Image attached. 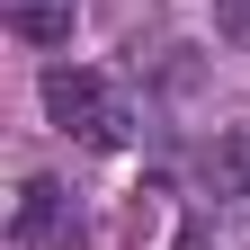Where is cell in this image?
Returning a JSON list of instances; mask_svg holds the SVG:
<instances>
[{
    "label": "cell",
    "mask_w": 250,
    "mask_h": 250,
    "mask_svg": "<svg viewBox=\"0 0 250 250\" xmlns=\"http://www.w3.org/2000/svg\"><path fill=\"white\" fill-rule=\"evenodd\" d=\"M45 116H54L72 143H89V152H125V143H134L125 89H116L107 72H81V62H54V72H45Z\"/></svg>",
    "instance_id": "1"
},
{
    "label": "cell",
    "mask_w": 250,
    "mask_h": 250,
    "mask_svg": "<svg viewBox=\"0 0 250 250\" xmlns=\"http://www.w3.org/2000/svg\"><path fill=\"white\" fill-rule=\"evenodd\" d=\"M72 18H81L72 0H9V36L36 45V54H45V45H72Z\"/></svg>",
    "instance_id": "2"
},
{
    "label": "cell",
    "mask_w": 250,
    "mask_h": 250,
    "mask_svg": "<svg viewBox=\"0 0 250 250\" xmlns=\"http://www.w3.org/2000/svg\"><path fill=\"white\" fill-rule=\"evenodd\" d=\"M206 179L224 188L232 206H250V134H241V125H224V134L206 143Z\"/></svg>",
    "instance_id": "3"
},
{
    "label": "cell",
    "mask_w": 250,
    "mask_h": 250,
    "mask_svg": "<svg viewBox=\"0 0 250 250\" xmlns=\"http://www.w3.org/2000/svg\"><path fill=\"white\" fill-rule=\"evenodd\" d=\"M54 224H62V188H54V179H27V188H18V250L54 241Z\"/></svg>",
    "instance_id": "4"
},
{
    "label": "cell",
    "mask_w": 250,
    "mask_h": 250,
    "mask_svg": "<svg viewBox=\"0 0 250 250\" xmlns=\"http://www.w3.org/2000/svg\"><path fill=\"white\" fill-rule=\"evenodd\" d=\"M214 27H224V36L250 54V0H214Z\"/></svg>",
    "instance_id": "5"
}]
</instances>
